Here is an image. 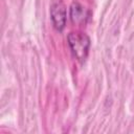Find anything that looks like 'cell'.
<instances>
[{
  "label": "cell",
  "instance_id": "cell-1",
  "mask_svg": "<svg viewBox=\"0 0 134 134\" xmlns=\"http://www.w3.org/2000/svg\"><path fill=\"white\" fill-rule=\"evenodd\" d=\"M68 45L72 55L80 62L84 63L88 57L90 48V38L81 31H72L67 37Z\"/></svg>",
  "mask_w": 134,
  "mask_h": 134
},
{
  "label": "cell",
  "instance_id": "cell-2",
  "mask_svg": "<svg viewBox=\"0 0 134 134\" xmlns=\"http://www.w3.org/2000/svg\"><path fill=\"white\" fill-rule=\"evenodd\" d=\"M66 7L62 2H55L50 6V19L53 27L62 31L66 25Z\"/></svg>",
  "mask_w": 134,
  "mask_h": 134
},
{
  "label": "cell",
  "instance_id": "cell-3",
  "mask_svg": "<svg viewBox=\"0 0 134 134\" xmlns=\"http://www.w3.org/2000/svg\"><path fill=\"white\" fill-rule=\"evenodd\" d=\"M69 16H70V20L73 24L84 25L87 23L88 19L90 18V10H88L80 2L73 1L70 5Z\"/></svg>",
  "mask_w": 134,
  "mask_h": 134
}]
</instances>
